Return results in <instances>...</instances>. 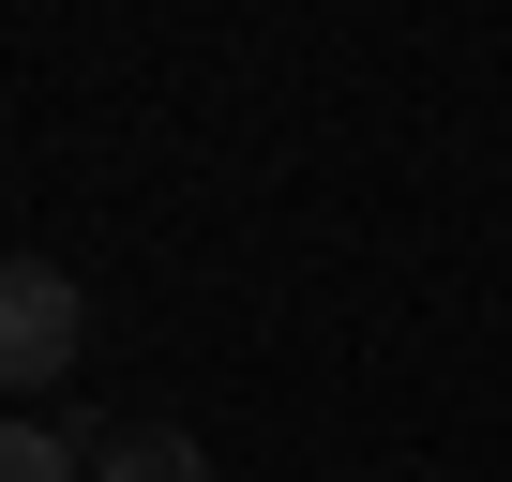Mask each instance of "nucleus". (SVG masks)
<instances>
[{
  "mask_svg": "<svg viewBox=\"0 0 512 482\" xmlns=\"http://www.w3.org/2000/svg\"><path fill=\"white\" fill-rule=\"evenodd\" d=\"M76 347H91V287L46 272V257H0V392L76 377Z\"/></svg>",
  "mask_w": 512,
  "mask_h": 482,
  "instance_id": "f257e3e1",
  "label": "nucleus"
},
{
  "mask_svg": "<svg viewBox=\"0 0 512 482\" xmlns=\"http://www.w3.org/2000/svg\"><path fill=\"white\" fill-rule=\"evenodd\" d=\"M91 482H211V452L181 422H121V437H91Z\"/></svg>",
  "mask_w": 512,
  "mask_h": 482,
  "instance_id": "f03ea898",
  "label": "nucleus"
},
{
  "mask_svg": "<svg viewBox=\"0 0 512 482\" xmlns=\"http://www.w3.org/2000/svg\"><path fill=\"white\" fill-rule=\"evenodd\" d=\"M0 482H91V452L46 437V422H0Z\"/></svg>",
  "mask_w": 512,
  "mask_h": 482,
  "instance_id": "7ed1b4c3",
  "label": "nucleus"
}]
</instances>
